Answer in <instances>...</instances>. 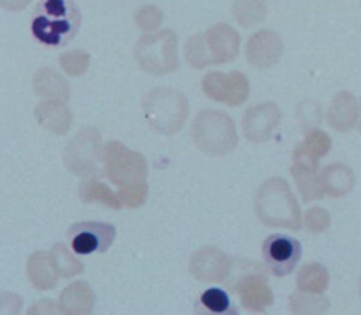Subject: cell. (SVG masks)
<instances>
[{"label":"cell","mask_w":361,"mask_h":315,"mask_svg":"<svg viewBox=\"0 0 361 315\" xmlns=\"http://www.w3.org/2000/svg\"><path fill=\"white\" fill-rule=\"evenodd\" d=\"M80 11L72 0H41L31 20L32 35L44 45H66L79 31Z\"/></svg>","instance_id":"obj_1"},{"label":"cell","mask_w":361,"mask_h":315,"mask_svg":"<svg viewBox=\"0 0 361 315\" xmlns=\"http://www.w3.org/2000/svg\"><path fill=\"white\" fill-rule=\"evenodd\" d=\"M258 218L269 226H282L290 230L300 227V209L285 179L265 181L255 198Z\"/></svg>","instance_id":"obj_2"},{"label":"cell","mask_w":361,"mask_h":315,"mask_svg":"<svg viewBox=\"0 0 361 315\" xmlns=\"http://www.w3.org/2000/svg\"><path fill=\"white\" fill-rule=\"evenodd\" d=\"M140 68L148 73L165 75L178 68V37L172 30L142 35L134 48Z\"/></svg>","instance_id":"obj_3"},{"label":"cell","mask_w":361,"mask_h":315,"mask_svg":"<svg viewBox=\"0 0 361 315\" xmlns=\"http://www.w3.org/2000/svg\"><path fill=\"white\" fill-rule=\"evenodd\" d=\"M145 119L159 131L166 127V133L175 131L186 119L188 105L185 97L169 88H158L151 90L144 99Z\"/></svg>","instance_id":"obj_4"},{"label":"cell","mask_w":361,"mask_h":315,"mask_svg":"<svg viewBox=\"0 0 361 315\" xmlns=\"http://www.w3.org/2000/svg\"><path fill=\"white\" fill-rule=\"evenodd\" d=\"M66 237L78 256L103 254L114 243L116 227L106 222H78L66 230Z\"/></svg>","instance_id":"obj_5"},{"label":"cell","mask_w":361,"mask_h":315,"mask_svg":"<svg viewBox=\"0 0 361 315\" xmlns=\"http://www.w3.org/2000/svg\"><path fill=\"white\" fill-rule=\"evenodd\" d=\"M302 256L300 243L286 234H269L262 243V258L267 270L275 277L290 274Z\"/></svg>","instance_id":"obj_6"},{"label":"cell","mask_w":361,"mask_h":315,"mask_svg":"<svg viewBox=\"0 0 361 315\" xmlns=\"http://www.w3.org/2000/svg\"><path fill=\"white\" fill-rule=\"evenodd\" d=\"M204 93L217 102H226L227 105H241L248 96V81L241 72H209L202 82Z\"/></svg>","instance_id":"obj_7"},{"label":"cell","mask_w":361,"mask_h":315,"mask_svg":"<svg viewBox=\"0 0 361 315\" xmlns=\"http://www.w3.org/2000/svg\"><path fill=\"white\" fill-rule=\"evenodd\" d=\"M283 45L279 35L272 30H261L255 32L247 42V61L259 69H265L278 62Z\"/></svg>","instance_id":"obj_8"},{"label":"cell","mask_w":361,"mask_h":315,"mask_svg":"<svg viewBox=\"0 0 361 315\" xmlns=\"http://www.w3.org/2000/svg\"><path fill=\"white\" fill-rule=\"evenodd\" d=\"M204 40L214 64L233 61L238 54V34L227 24H217L207 30Z\"/></svg>","instance_id":"obj_9"},{"label":"cell","mask_w":361,"mask_h":315,"mask_svg":"<svg viewBox=\"0 0 361 315\" xmlns=\"http://www.w3.org/2000/svg\"><path fill=\"white\" fill-rule=\"evenodd\" d=\"M330 150V138L322 130H312L306 134L305 140L295 148L293 161L310 170H317L319 158L326 155Z\"/></svg>","instance_id":"obj_10"},{"label":"cell","mask_w":361,"mask_h":315,"mask_svg":"<svg viewBox=\"0 0 361 315\" xmlns=\"http://www.w3.org/2000/svg\"><path fill=\"white\" fill-rule=\"evenodd\" d=\"M234 290L240 292L241 302L247 309H252V294H255L259 311L272 302V292L267 285V278L259 271H252L241 277Z\"/></svg>","instance_id":"obj_11"},{"label":"cell","mask_w":361,"mask_h":315,"mask_svg":"<svg viewBox=\"0 0 361 315\" xmlns=\"http://www.w3.org/2000/svg\"><path fill=\"white\" fill-rule=\"evenodd\" d=\"M358 116L355 97L350 92H340L331 100L327 120L331 127L340 131H347L354 127Z\"/></svg>","instance_id":"obj_12"},{"label":"cell","mask_w":361,"mask_h":315,"mask_svg":"<svg viewBox=\"0 0 361 315\" xmlns=\"http://www.w3.org/2000/svg\"><path fill=\"white\" fill-rule=\"evenodd\" d=\"M195 311L200 315L238 314V309L234 307L228 292L219 287H210L202 291L195 301Z\"/></svg>","instance_id":"obj_13"},{"label":"cell","mask_w":361,"mask_h":315,"mask_svg":"<svg viewBox=\"0 0 361 315\" xmlns=\"http://www.w3.org/2000/svg\"><path fill=\"white\" fill-rule=\"evenodd\" d=\"M323 191L330 196H341L348 194L355 182L353 171L344 164L327 165L320 175Z\"/></svg>","instance_id":"obj_14"},{"label":"cell","mask_w":361,"mask_h":315,"mask_svg":"<svg viewBox=\"0 0 361 315\" xmlns=\"http://www.w3.org/2000/svg\"><path fill=\"white\" fill-rule=\"evenodd\" d=\"M32 86L35 92L41 96L52 97H69V85L65 79L51 68H42L37 71L32 78Z\"/></svg>","instance_id":"obj_15"},{"label":"cell","mask_w":361,"mask_h":315,"mask_svg":"<svg viewBox=\"0 0 361 315\" xmlns=\"http://www.w3.org/2000/svg\"><path fill=\"white\" fill-rule=\"evenodd\" d=\"M329 284V274L319 263L305 264L298 274V287L306 292H323Z\"/></svg>","instance_id":"obj_16"},{"label":"cell","mask_w":361,"mask_h":315,"mask_svg":"<svg viewBox=\"0 0 361 315\" xmlns=\"http://www.w3.org/2000/svg\"><path fill=\"white\" fill-rule=\"evenodd\" d=\"M265 16V0H235L233 4V17L243 27H252L261 23Z\"/></svg>","instance_id":"obj_17"},{"label":"cell","mask_w":361,"mask_h":315,"mask_svg":"<svg viewBox=\"0 0 361 315\" xmlns=\"http://www.w3.org/2000/svg\"><path fill=\"white\" fill-rule=\"evenodd\" d=\"M316 170H310L302 165L292 167V175L296 179V185L302 194L303 201H313L323 196V186L320 179L316 177Z\"/></svg>","instance_id":"obj_18"},{"label":"cell","mask_w":361,"mask_h":315,"mask_svg":"<svg viewBox=\"0 0 361 315\" xmlns=\"http://www.w3.org/2000/svg\"><path fill=\"white\" fill-rule=\"evenodd\" d=\"M204 41L206 40L203 38L202 34H196L190 37L186 42V47H185L186 59L189 65H192L193 68H203L210 62H213L209 48H206L204 45Z\"/></svg>","instance_id":"obj_19"},{"label":"cell","mask_w":361,"mask_h":315,"mask_svg":"<svg viewBox=\"0 0 361 315\" xmlns=\"http://www.w3.org/2000/svg\"><path fill=\"white\" fill-rule=\"evenodd\" d=\"M59 62L62 69L72 76H78L86 72L87 66H89V55L83 51L79 49H73V51H68L65 54H62L59 57Z\"/></svg>","instance_id":"obj_20"},{"label":"cell","mask_w":361,"mask_h":315,"mask_svg":"<svg viewBox=\"0 0 361 315\" xmlns=\"http://www.w3.org/2000/svg\"><path fill=\"white\" fill-rule=\"evenodd\" d=\"M162 11L155 6H142L135 14V23L142 31L155 30L162 23Z\"/></svg>","instance_id":"obj_21"},{"label":"cell","mask_w":361,"mask_h":315,"mask_svg":"<svg viewBox=\"0 0 361 315\" xmlns=\"http://www.w3.org/2000/svg\"><path fill=\"white\" fill-rule=\"evenodd\" d=\"M306 227L310 232H322L324 230L329 223V213L322 208H312L306 212Z\"/></svg>","instance_id":"obj_22"},{"label":"cell","mask_w":361,"mask_h":315,"mask_svg":"<svg viewBox=\"0 0 361 315\" xmlns=\"http://www.w3.org/2000/svg\"><path fill=\"white\" fill-rule=\"evenodd\" d=\"M31 0H0L1 6L7 10H13V11H18L25 8L30 4Z\"/></svg>","instance_id":"obj_23"},{"label":"cell","mask_w":361,"mask_h":315,"mask_svg":"<svg viewBox=\"0 0 361 315\" xmlns=\"http://www.w3.org/2000/svg\"><path fill=\"white\" fill-rule=\"evenodd\" d=\"M360 295H361V280H360Z\"/></svg>","instance_id":"obj_24"},{"label":"cell","mask_w":361,"mask_h":315,"mask_svg":"<svg viewBox=\"0 0 361 315\" xmlns=\"http://www.w3.org/2000/svg\"><path fill=\"white\" fill-rule=\"evenodd\" d=\"M361 114V113H360ZM360 129H361V121H360Z\"/></svg>","instance_id":"obj_25"}]
</instances>
